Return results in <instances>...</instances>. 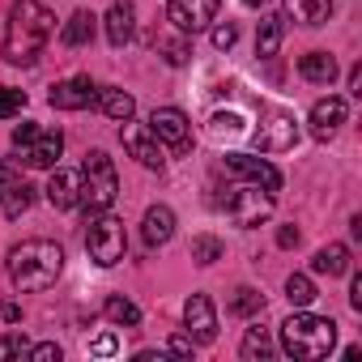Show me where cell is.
I'll return each instance as SVG.
<instances>
[{"mask_svg": "<svg viewBox=\"0 0 362 362\" xmlns=\"http://www.w3.org/2000/svg\"><path fill=\"white\" fill-rule=\"evenodd\" d=\"M226 170H230V175H239V179H247V184H256V188H264V192H277V188H281L277 166H273V162H264V158L226 153Z\"/></svg>", "mask_w": 362, "mask_h": 362, "instance_id": "11", "label": "cell"}, {"mask_svg": "<svg viewBox=\"0 0 362 362\" xmlns=\"http://www.w3.org/2000/svg\"><path fill=\"white\" fill-rule=\"evenodd\" d=\"M103 22H107V39H111V47H124V43L132 39V30H136V5H132V0H115Z\"/></svg>", "mask_w": 362, "mask_h": 362, "instance_id": "17", "label": "cell"}, {"mask_svg": "<svg viewBox=\"0 0 362 362\" xmlns=\"http://www.w3.org/2000/svg\"><path fill=\"white\" fill-rule=\"evenodd\" d=\"M294 141H298V124H294L290 111H281V107L260 111V128H256V149L260 153H286V149H294Z\"/></svg>", "mask_w": 362, "mask_h": 362, "instance_id": "6", "label": "cell"}, {"mask_svg": "<svg viewBox=\"0 0 362 362\" xmlns=\"http://www.w3.org/2000/svg\"><path fill=\"white\" fill-rule=\"evenodd\" d=\"M298 239H303V235H298L294 226H281V230H277V247H298Z\"/></svg>", "mask_w": 362, "mask_h": 362, "instance_id": "40", "label": "cell"}, {"mask_svg": "<svg viewBox=\"0 0 362 362\" xmlns=\"http://www.w3.org/2000/svg\"><path fill=\"white\" fill-rule=\"evenodd\" d=\"M47 201L52 209H77L81 205V170H56L52 166V184H47Z\"/></svg>", "mask_w": 362, "mask_h": 362, "instance_id": "14", "label": "cell"}, {"mask_svg": "<svg viewBox=\"0 0 362 362\" xmlns=\"http://www.w3.org/2000/svg\"><path fill=\"white\" fill-rule=\"evenodd\" d=\"M13 184H22V170H18V162H0V201H5V192H9Z\"/></svg>", "mask_w": 362, "mask_h": 362, "instance_id": "34", "label": "cell"}, {"mask_svg": "<svg viewBox=\"0 0 362 362\" xmlns=\"http://www.w3.org/2000/svg\"><path fill=\"white\" fill-rule=\"evenodd\" d=\"M243 5H247V9H256V5H264V0H243Z\"/></svg>", "mask_w": 362, "mask_h": 362, "instance_id": "44", "label": "cell"}, {"mask_svg": "<svg viewBox=\"0 0 362 362\" xmlns=\"http://www.w3.org/2000/svg\"><path fill=\"white\" fill-rule=\"evenodd\" d=\"M166 354H179V358H188V354H192V337H170Z\"/></svg>", "mask_w": 362, "mask_h": 362, "instance_id": "39", "label": "cell"}, {"mask_svg": "<svg viewBox=\"0 0 362 362\" xmlns=\"http://www.w3.org/2000/svg\"><path fill=\"white\" fill-rule=\"evenodd\" d=\"M222 252H226V247H222L218 235H197V239H192V260H197V264H218Z\"/></svg>", "mask_w": 362, "mask_h": 362, "instance_id": "28", "label": "cell"}, {"mask_svg": "<svg viewBox=\"0 0 362 362\" xmlns=\"http://www.w3.org/2000/svg\"><path fill=\"white\" fill-rule=\"evenodd\" d=\"M60 153H64V136H60V132H39V136L22 149V162L35 166V170H52V166L60 162Z\"/></svg>", "mask_w": 362, "mask_h": 362, "instance_id": "16", "label": "cell"}, {"mask_svg": "<svg viewBox=\"0 0 362 362\" xmlns=\"http://www.w3.org/2000/svg\"><path fill=\"white\" fill-rule=\"evenodd\" d=\"M119 141H124V149H128L145 170H162V149H158V141H153V132H149V128H141V124H128V119H124Z\"/></svg>", "mask_w": 362, "mask_h": 362, "instance_id": "13", "label": "cell"}, {"mask_svg": "<svg viewBox=\"0 0 362 362\" xmlns=\"http://www.w3.org/2000/svg\"><path fill=\"white\" fill-rule=\"evenodd\" d=\"M286 298H290L294 307H311V303H315V286H311V277H307V273H290V281H286Z\"/></svg>", "mask_w": 362, "mask_h": 362, "instance_id": "29", "label": "cell"}, {"mask_svg": "<svg viewBox=\"0 0 362 362\" xmlns=\"http://www.w3.org/2000/svg\"><path fill=\"white\" fill-rule=\"evenodd\" d=\"M281 39H286V18H281V13L260 18V30H256V56H260V60H273L277 47H281Z\"/></svg>", "mask_w": 362, "mask_h": 362, "instance_id": "19", "label": "cell"}, {"mask_svg": "<svg viewBox=\"0 0 362 362\" xmlns=\"http://www.w3.org/2000/svg\"><path fill=\"white\" fill-rule=\"evenodd\" d=\"M235 39H239V30H235L230 22L214 26V47H218V52H230V47H235Z\"/></svg>", "mask_w": 362, "mask_h": 362, "instance_id": "35", "label": "cell"}, {"mask_svg": "<svg viewBox=\"0 0 362 362\" xmlns=\"http://www.w3.org/2000/svg\"><path fill=\"white\" fill-rule=\"evenodd\" d=\"M337 345V324L324 320V315H311V311H294L286 324H281V349L290 358H303V362H315V358H328V349Z\"/></svg>", "mask_w": 362, "mask_h": 362, "instance_id": "3", "label": "cell"}, {"mask_svg": "<svg viewBox=\"0 0 362 362\" xmlns=\"http://www.w3.org/2000/svg\"><path fill=\"white\" fill-rule=\"evenodd\" d=\"M141 230H145V243H149V247H162V243H170V235H175V214H170L166 205H149Z\"/></svg>", "mask_w": 362, "mask_h": 362, "instance_id": "18", "label": "cell"}, {"mask_svg": "<svg viewBox=\"0 0 362 362\" xmlns=\"http://www.w3.org/2000/svg\"><path fill=\"white\" fill-rule=\"evenodd\" d=\"M222 0H166V18L179 35H201L218 18Z\"/></svg>", "mask_w": 362, "mask_h": 362, "instance_id": "8", "label": "cell"}, {"mask_svg": "<svg viewBox=\"0 0 362 362\" xmlns=\"http://www.w3.org/2000/svg\"><path fill=\"white\" fill-rule=\"evenodd\" d=\"M149 132H153V141H166L170 153H179V158L192 149V124L179 107H158L149 115Z\"/></svg>", "mask_w": 362, "mask_h": 362, "instance_id": "7", "label": "cell"}, {"mask_svg": "<svg viewBox=\"0 0 362 362\" xmlns=\"http://www.w3.org/2000/svg\"><path fill=\"white\" fill-rule=\"evenodd\" d=\"M226 209H230V218H235V226H243V230H252V226H260V222H269V214H273V192H264V188H239L230 201H226Z\"/></svg>", "mask_w": 362, "mask_h": 362, "instance_id": "9", "label": "cell"}, {"mask_svg": "<svg viewBox=\"0 0 362 362\" xmlns=\"http://www.w3.org/2000/svg\"><path fill=\"white\" fill-rule=\"evenodd\" d=\"M98 103H103V111L111 115V119H132V111H136V98L128 94V90H103L98 94Z\"/></svg>", "mask_w": 362, "mask_h": 362, "instance_id": "25", "label": "cell"}, {"mask_svg": "<svg viewBox=\"0 0 362 362\" xmlns=\"http://www.w3.org/2000/svg\"><path fill=\"white\" fill-rule=\"evenodd\" d=\"M124 247H128V235H124V222L111 218L107 209L103 214H90L86 222V252L98 269H111L124 260Z\"/></svg>", "mask_w": 362, "mask_h": 362, "instance_id": "5", "label": "cell"}, {"mask_svg": "<svg viewBox=\"0 0 362 362\" xmlns=\"http://www.w3.org/2000/svg\"><path fill=\"white\" fill-rule=\"evenodd\" d=\"M345 115H349L345 98H320L311 107V136L315 141H332V132L345 124Z\"/></svg>", "mask_w": 362, "mask_h": 362, "instance_id": "15", "label": "cell"}, {"mask_svg": "<svg viewBox=\"0 0 362 362\" xmlns=\"http://www.w3.org/2000/svg\"><path fill=\"white\" fill-rule=\"evenodd\" d=\"M94 26H98V18H94L90 9H77V13L64 22V30H60V43H64V47H86V43L94 39Z\"/></svg>", "mask_w": 362, "mask_h": 362, "instance_id": "21", "label": "cell"}, {"mask_svg": "<svg viewBox=\"0 0 362 362\" xmlns=\"http://www.w3.org/2000/svg\"><path fill=\"white\" fill-rule=\"evenodd\" d=\"M311 273H320V277H341V273H349V247H345V243L320 247V252L311 256Z\"/></svg>", "mask_w": 362, "mask_h": 362, "instance_id": "20", "label": "cell"}, {"mask_svg": "<svg viewBox=\"0 0 362 362\" xmlns=\"http://www.w3.org/2000/svg\"><path fill=\"white\" fill-rule=\"evenodd\" d=\"M115 349H119V345H115V337H111V332H107V337H98V341L90 345V354H98V358H111Z\"/></svg>", "mask_w": 362, "mask_h": 362, "instance_id": "38", "label": "cell"}, {"mask_svg": "<svg viewBox=\"0 0 362 362\" xmlns=\"http://www.w3.org/2000/svg\"><path fill=\"white\" fill-rule=\"evenodd\" d=\"M30 345H26V337L22 332H9V337H0V362H5V358H22Z\"/></svg>", "mask_w": 362, "mask_h": 362, "instance_id": "33", "label": "cell"}, {"mask_svg": "<svg viewBox=\"0 0 362 362\" xmlns=\"http://www.w3.org/2000/svg\"><path fill=\"white\" fill-rule=\"evenodd\" d=\"M94 98H98V86L90 77H69V81L52 86V94H47V103L56 111H86Z\"/></svg>", "mask_w": 362, "mask_h": 362, "instance_id": "12", "label": "cell"}, {"mask_svg": "<svg viewBox=\"0 0 362 362\" xmlns=\"http://www.w3.org/2000/svg\"><path fill=\"white\" fill-rule=\"evenodd\" d=\"M60 273H64V247L52 243V239H26V243H18L9 252V281L22 294L56 286Z\"/></svg>", "mask_w": 362, "mask_h": 362, "instance_id": "2", "label": "cell"}, {"mask_svg": "<svg viewBox=\"0 0 362 362\" xmlns=\"http://www.w3.org/2000/svg\"><path fill=\"white\" fill-rule=\"evenodd\" d=\"M119 197V175H115V162L103 153V149H90L86 162H81V205L90 214H103L111 209Z\"/></svg>", "mask_w": 362, "mask_h": 362, "instance_id": "4", "label": "cell"}, {"mask_svg": "<svg viewBox=\"0 0 362 362\" xmlns=\"http://www.w3.org/2000/svg\"><path fill=\"white\" fill-rule=\"evenodd\" d=\"M349 303H354V311H362V273H354V286H349Z\"/></svg>", "mask_w": 362, "mask_h": 362, "instance_id": "42", "label": "cell"}, {"mask_svg": "<svg viewBox=\"0 0 362 362\" xmlns=\"http://www.w3.org/2000/svg\"><path fill=\"white\" fill-rule=\"evenodd\" d=\"M286 13L303 26H324L332 18V0H286Z\"/></svg>", "mask_w": 362, "mask_h": 362, "instance_id": "22", "label": "cell"}, {"mask_svg": "<svg viewBox=\"0 0 362 362\" xmlns=\"http://www.w3.org/2000/svg\"><path fill=\"white\" fill-rule=\"evenodd\" d=\"M35 205V188L26 184V179H22V184H13L9 192H5V201H0V209H5V218H22L26 209Z\"/></svg>", "mask_w": 362, "mask_h": 362, "instance_id": "26", "label": "cell"}, {"mask_svg": "<svg viewBox=\"0 0 362 362\" xmlns=\"http://www.w3.org/2000/svg\"><path fill=\"white\" fill-rule=\"evenodd\" d=\"M256 311H264V294L252 286H239L230 298V315H256Z\"/></svg>", "mask_w": 362, "mask_h": 362, "instance_id": "30", "label": "cell"}, {"mask_svg": "<svg viewBox=\"0 0 362 362\" xmlns=\"http://www.w3.org/2000/svg\"><path fill=\"white\" fill-rule=\"evenodd\" d=\"M103 315H107L111 324H119V328H136V324H141V307L128 303V298H119V294H111V298L103 303Z\"/></svg>", "mask_w": 362, "mask_h": 362, "instance_id": "24", "label": "cell"}, {"mask_svg": "<svg viewBox=\"0 0 362 362\" xmlns=\"http://www.w3.org/2000/svg\"><path fill=\"white\" fill-rule=\"evenodd\" d=\"M22 107H26V90H0V119H13V115H22Z\"/></svg>", "mask_w": 362, "mask_h": 362, "instance_id": "31", "label": "cell"}, {"mask_svg": "<svg viewBox=\"0 0 362 362\" xmlns=\"http://www.w3.org/2000/svg\"><path fill=\"white\" fill-rule=\"evenodd\" d=\"M39 132H43L39 124H18V128H13V145H18V149H26V145H30Z\"/></svg>", "mask_w": 362, "mask_h": 362, "instance_id": "37", "label": "cell"}, {"mask_svg": "<svg viewBox=\"0 0 362 362\" xmlns=\"http://www.w3.org/2000/svg\"><path fill=\"white\" fill-rule=\"evenodd\" d=\"M158 47H162L166 64H175V69H179V64H188V56H192V47H188V43H179V39H162Z\"/></svg>", "mask_w": 362, "mask_h": 362, "instance_id": "32", "label": "cell"}, {"mask_svg": "<svg viewBox=\"0 0 362 362\" xmlns=\"http://www.w3.org/2000/svg\"><path fill=\"white\" fill-rule=\"evenodd\" d=\"M0 320H5V324H22V307L18 303H0Z\"/></svg>", "mask_w": 362, "mask_h": 362, "instance_id": "41", "label": "cell"}, {"mask_svg": "<svg viewBox=\"0 0 362 362\" xmlns=\"http://www.w3.org/2000/svg\"><path fill=\"white\" fill-rule=\"evenodd\" d=\"M298 73H303L307 81H315V86H332V77H337V60H332L328 52H307V56L298 60Z\"/></svg>", "mask_w": 362, "mask_h": 362, "instance_id": "23", "label": "cell"}, {"mask_svg": "<svg viewBox=\"0 0 362 362\" xmlns=\"http://www.w3.org/2000/svg\"><path fill=\"white\" fill-rule=\"evenodd\" d=\"M184 328L192 337V345H214L218 341V311L209 294H192L184 303Z\"/></svg>", "mask_w": 362, "mask_h": 362, "instance_id": "10", "label": "cell"}, {"mask_svg": "<svg viewBox=\"0 0 362 362\" xmlns=\"http://www.w3.org/2000/svg\"><path fill=\"white\" fill-rule=\"evenodd\" d=\"M56 30V13L47 9V0H18L9 9L5 26V60L9 64H35Z\"/></svg>", "mask_w": 362, "mask_h": 362, "instance_id": "1", "label": "cell"}, {"mask_svg": "<svg viewBox=\"0 0 362 362\" xmlns=\"http://www.w3.org/2000/svg\"><path fill=\"white\" fill-rule=\"evenodd\" d=\"M349 94H362V64L349 69Z\"/></svg>", "mask_w": 362, "mask_h": 362, "instance_id": "43", "label": "cell"}, {"mask_svg": "<svg viewBox=\"0 0 362 362\" xmlns=\"http://www.w3.org/2000/svg\"><path fill=\"white\" fill-rule=\"evenodd\" d=\"M26 354H30L35 362H60V358H64V349H60L56 341H43V345H35V349H26Z\"/></svg>", "mask_w": 362, "mask_h": 362, "instance_id": "36", "label": "cell"}, {"mask_svg": "<svg viewBox=\"0 0 362 362\" xmlns=\"http://www.w3.org/2000/svg\"><path fill=\"white\" fill-rule=\"evenodd\" d=\"M239 354L247 358V362H264V358H273V341H269V332L264 328H247V337H243V345H239Z\"/></svg>", "mask_w": 362, "mask_h": 362, "instance_id": "27", "label": "cell"}]
</instances>
